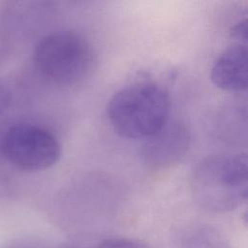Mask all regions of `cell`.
Wrapping results in <instances>:
<instances>
[{"label": "cell", "mask_w": 248, "mask_h": 248, "mask_svg": "<svg viewBox=\"0 0 248 248\" xmlns=\"http://www.w3.org/2000/svg\"><path fill=\"white\" fill-rule=\"evenodd\" d=\"M170 99L154 82L123 87L109 100L108 116L115 133L126 139L152 138L168 124Z\"/></svg>", "instance_id": "1"}, {"label": "cell", "mask_w": 248, "mask_h": 248, "mask_svg": "<svg viewBox=\"0 0 248 248\" xmlns=\"http://www.w3.org/2000/svg\"><path fill=\"white\" fill-rule=\"evenodd\" d=\"M195 200L213 212L232 211L247 200V156L218 155L203 159L192 172Z\"/></svg>", "instance_id": "2"}, {"label": "cell", "mask_w": 248, "mask_h": 248, "mask_svg": "<svg viewBox=\"0 0 248 248\" xmlns=\"http://www.w3.org/2000/svg\"><path fill=\"white\" fill-rule=\"evenodd\" d=\"M39 73L64 86L81 82L91 72L94 54L88 41L77 32L60 30L44 36L33 51Z\"/></svg>", "instance_id": "3"}, {"label": "cell", "mask_w": 248, "mask_h": 248, "mask_svg": "<svg viewBox=\"0 0 248 248\" xmlns=\"http://www.w3.org/2000/svg\"><path fill=\"white\" fill-rule=\"evenodd\" d=\"M0 150L11 167L27 172L47 170L61 156V146L48 130L30 123H19L2 131Z\"/></svg>", "instance_id": "4"}, {"label": "cell", "mask_w": 248, "mask_h": 248, "mask_svg": "<svg viewBox=\"0 0 248 248\" xmlns=\"http://www.w3.org/2000/svg\"><path fill=\"white\" fill-rule=\"evenodd\" d=\"M210 78L226 91H242L247 87V45L234 43L215 61Z\"/></svg>", "instance_id": "5"}, {"label": "cell", "mask_w": 248, "mask_h": 248, "mask_svg": "<svg viewBox=\"0 0 248 248\" xmlns=\"http://www.w3.org/2000/svg\"><path fill=\"white\" fill-rule=\"evenodd\" d=\"M147 145L145 157L152 165L163 166L176 161L185 153L188 146V134L178 126L167 128V125Z\"/></svg>", "instance_id": "6"}, {"label": "cell", "mask_w": 248, "mask_h": 248, "mask_svg": "<svg viewBox=\"0 0 248 248\" xmlns=\"http://www.w3.org/2000/svg\"><path fill=\"white\" fill-rule=\"evenodd\" d=\"M182 248H233V246L215 229L199 227L186 233L182 240Z\"/></svg>", "instance_id": "7"}, {"label": "cell", "mask_w": 248, "mask_h": 248, "mask_svg": "<svg viewBox=\"0 0 248 248\" xmlns=\"http://www.w3.org/2000/svg\"><path fill=\"white\" fill-rule=\"evenodd\" d=\"M91 248H150L145 242L126 237H113L105 239Z\"/></svg>", "instance_id": "8"}, {"label": "cell", "mask_w": 248, "mask_h": 248, "mask_svg": "<svg viewBox=\"0 0 248 248\" xmlns=\"http://www.w3.org/2000/svg\"><path fill=\"white\" fill-rule=\"evenodd\" d=\"M231 37L234 40H237V43L245 44L247 40V27H246V18L238 21L236 24L232 26L230 31Z\"/></svg>", "instance_id": "9"}, {"label": "cell", "mask_w": 248, "mask_h": 248, "mask_svg": "<svg viewBox=\"0 0 248 248\" xmlns=\"http://www.w3.org/2000/svg\"><path fill=\"white\" fill-rule=\"evenodd\" d=\"M11 103V92L10 90L0 84V113L4 111Z\"/></svg>", "instance_id": "10"}, {"label": "cell", "mask_w": 248, "mask_h": 248, "mask_svg": "<svg viewBox=\"0 0 248 248\" xmlns=\"http://www.w3.org/2000/svg\"><path fill=\"white\" fill-rule=\"evenodd\" d=\"M1 133L2 132H0V137H1ZM7 167H8V164L5 162L0 150V178H3L7 175V170H8Z\"/></svg>", "instance_id": "11"}, {"label": "cell", "mask_w": 248, "mask_h": 248, "mask_svg": "<svg viewBox=\"0 0 248 248\" xmlns=\"http://www.w3.org/2000/svg\"><path fill=\"white\" fill-rule=\"evenodd\" d=\"M7 41L3 34L0 33V61L7 52Z\"/></svg>", "instance_id": "12"}, {"label": "cell", "mask_w": 248, "mask_h": 248, "mask_svg": "<svg viewBox=\"0 0 248 248\" xmlns=\"http://www.w3.org/2000/svg\"><path fill=\"white\" fill-rule=\"evenodd\" d=\"M58 248H75V247H68V246H64V247H58Z\"/></svg>", "instance_id": "13"}]
</instances>
